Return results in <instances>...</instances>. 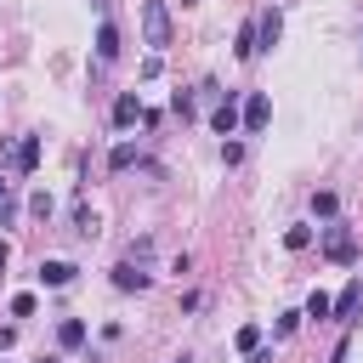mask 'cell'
Returning a JSON list of instances; mask_svg holds the SVG:
<instances>
[{
  "instance_id": "obj_27",
  "label": "cell",
  "mask_w": 363,
  "mask_h": 363,
  "mask_svg": "<svg viewBox=\"0 0 363 363\" xmlns=\"http://www.w3.org/2000/svg\"><path fill=\"white\" fill-rule=\"evenodd\" d=\"M11 340H17V329H0V352H6V346H11Z\"/></svg>"
},
{
  "instance_id": "obj_5",
  "label": "cell",
  "mask_w": 363,
  "mask_h": 363,
  "mask_svg": "<svg viewBox=\"0 0 363 363\" xmlns=\"http://www.w3.org/2000/svg\"><path fill=\"white\" fill-rule=\"evenodd\" d=\"M147 284H153V272L142 261H119L113 267V289H147Z\"/></svg>"
},
{
  "instance_id": "obj_18",
  "label": "cell",
  "mask_w": 363,
  "mask_h": 363,
  "mask_svg": "<svg viewBox=\"0 0 363 363\" xmlns=\"http://www.w3.org/2000/svg\"><path fill=\"white\" fill-rule=\"evenodd\" d=\"M284 244H289V250H306V244H312V227H306V221H295V227L284 233Z\"/></svg>"
},
{
  "instance_id": "obj_28",
  "label": "cell",
  "mask_w": 363,
  "mask_h": 363,
  "mask_svg": "<svg viewBox=\"0 0 363 363\" xmlns=\"http://www.w3.org/2000/svg\"><path fill=\"white\" fill-rule=\"evenodd\" d=\"M6 261H11V250H6V238H0V272H6Z\"/></svg>"
},
{
  "instance_id": "obj_13",
  "label": "cell",
  "mask_w": 363,
  "mask_h": 363,
  "mask_svg": "<svg viewBox=\"0 0 363 363\" xmlns=\"http://www.w3.org/2000/svg\"><path fill=\"white\" fill-rule=\"evenodd\" d=\"M136 159H142V153H136V147H130V142H119V147H113V153H108V164H113V170H130V164H136Z\"/></svg>"
},
{
  "instance_id": "obj_12",
  "label": "cell",
  "mask_w": 363,
  "mask_h": 363,
  "mask_svg": "<svg viewBox=\"0 0 363 363\" xmlns=\"http://www.w3.org/2000/svg\"><path fill=\"white\" fill-rule=\"evenodd\" d=\"M113 57H119V28L102 23V28H96V62H113Z\"/></svg>"
},
{
  "instance_id": "obj_30",
  "label": "cell",
  "mask_w": 363,
  "mask_h": 363,
  "mask_svg": "<svg viewBox=\"0 0 363 363\" xmlns=\"http://www.w3.org/2000/svg\"><path fill=\"white\" fill-rule=\"evenodd\" d=\"M182 6H187V0H182Z\"/></svg>"
},
{
  "instance_id": "obj_29",
  "label": "cell",
  "mask_w": 363,
  "mask_h": 363,
  "mask_svg": "<svg viewBox=\"0 0 363 363\" xmlns=\"http://www.w3.org/2000/svg\"><path fill=\"white\" fill-rule=\"evenodd\" d=\"M176 363H187V357H176Z\"/></svg>"
},
{
  "instance_id": "obj_25",
  "label": "cell",
  "mask_w": 363,
  "mask_h": 363,
  "mask_svg": "<svg viewBox=\"0 0 363 363\" xmlns=\"http://www.w3.org/2000/svg\"><path fill=\"white\" fill-rule=\"evenodd\" d=\"M346 357H352V340L340 335V346H335V357H329V363H346Z\"/></svg>"
},
{
  "instance_id": "obj_9",
  "label": "cell",
  "mask_w": 363,
  "mask_h": 363,
  "mask_svg": "<svg viewBox=\"0 0 363 363\" xmlns=\"http://www.w3.org/2000/svg\"><path fill=\"white\" fill-rule=\"evenodd\" d=\"M357 312H363V284H357V278H352V284H346V289H340V295H335V318H346V323H352V318H357Z\"/></svg>"
},
{
  "instance_id": "obj_14",
  "label": "cell",
  "mask_w": 363,
  "mask_h": 363,
  "mask_svg": "<svg viewBox=\"0 0 363 363\" xmlns=\"http://www.w3.org/2000/svg\"><path fill=\"white\" fill-rule=\"evenodd\" d=\"M301 318H335V301L312 289V301H306V312H301Z\"/></svg>"
},
{
  "instance_id": "obj_17",
  "label": "cell",
  "mask_w": 363,
  "mask_h": 363,
  "mask_svg": "<svg viewBox=\"0 0 363 363\" xmlns=\"http://www.w3.org/2000/svg\"><path fill=\"white\" fill-rule=\"evenodd\" d=\"M74 233H85V238L96 233V216H91V204H74Z\"/></svg>"
},
{
  "instance_id": "obj_24",
  "label": "cell",
  "mask_w": 363,
  "mask_h": 363,
  "mask_svg": "<svg viewBox=\"0 0 363 363\" xmlns=\"http://www.w3.org/2000/svg\"><path fill=\"white\" fill-rule=\"evenodd\" d=\"M28 210H34L40 221H45V216H51V193H34V199H28Z\"/></svg>"
},
{
  "instance_id": "obj_3",
  "label": "cell",
  "mask_w": 363,
  "mask_h": 363,
  "mask_svg": "<svg viewBox=\"0 0 363 363\" xmlns=\"http://www.w3.org/2000/svg\"><path fill=\"white\" fill-rule=\"evenodd\" d=\"M267 119H272V102H267V91H250V96H244V119H238V125L255 136V130H267Z\"/></svg>"
},
{
  "instance_id": "obj_15",
  "label": "cell",
  "mask_w": 363,
  "mask_h": 363,
  "mask_svg": "<svg viewBox=\"0 0 363 363\" xmlns=\"http://www.w3.org/2000/svg\"><path fill=\"white\" fill-rule=\"evenodd\" d=\"M233 346H238V352H255V346H261V323H244V329L233 335Z\"/></svg>"
},
{
  "instance_id": "obj_26",
  "label": "cell",
  "mask_w": 363,
  "mask_h": 363,
  "mask_svg": "<svg viewBox=\"0 0 363 363\" xmlns=\"http://www.w3.org/2000/svg\"><path fill=\"white\" fill-rule=\"evenodd\" d=\"M250 363H272V352H267V346H255V352H250Z\"/></svg>"
},
{
  "instance_id": "obj_11",
  "label": "cell",
  "mask_w": 363,
  "mask_h": 363,
  "mask_svg": "<svg viewBox=\"0 0 363 363\" xmlns=\"http://www.w3.org/2000/svg\"><path fill=\"white\" fill-rule=\"evenodd\" d=\"M57 346H62V352H79V346H85V323H79V318H62V323H57Z\"/></svg>"
},
{
  "instance_id": "obj_21",
  "label": "cell",
  "mask_w": 363,
  "mask_h": 363,
  "mask_svg": "<svg viewBox=\"0 0 363 363\" xmlns=\"http://www.w3.org/2000/svg\"><path fill=\"white\" fill-rule=\"evenodd\" d=\"M176 113H182V119H193V113H199V102H193V91H176Z\"/></svg>"
},
{
  "instance_id": "obj_2",
  "label": "cell",
  "mask_w": 363,
  "mask_h": 363,
  "mask_svg": "<svg viewBox=\"0 0 363 363\" xmlns=\"http://www.w3.org/2000/svg\"><path fill=\"white\" fill-rule=\"evenodd\" d=\"M323 255L346 267V261L357 255V238H352V227H340V221H329V227H323Z\"/></svg>"
},
{
  "instance_id": "obj_7",
  "label": "cell",
  "mask_w": 363,
  "mask_h": 363,
  "mask_svg": "<svg viewBox=\"0 0 363 363\" xmlns=\"http://www.w3.org/2000/svg\"><path fill=\"white\" fill-rule=\"evenodd\" d=\"M74 272H79L74 261H40V284H45V289H68Z\"/></svg>"
},
{
  "instance_id": "obj_6",
  "label": "cell",
  "mask_w": 363,
  "mask_h": 363,
  "mask_svg": "<svg viewBox=\"0 0 363 363\" xmlns=\"http://www.w3.org/2000/svg\"><path fill=\"white\" fill-rule=\"evenodd\" d=\"M6 159H11V170H17V176H28V170L40 164V136H23V142H17Z\"/></svg>"
},
{
  "instance_id": "obj_10",
  "label": "cell",
  "mask_w": 363,
  "mask_h": 363,
  "mask_svg": "<svg viewBox=\"0 0 363 363\" xmlns=\"http://www.w3.org/2000/svg\"><path fill=\"white\" fill-rule=\"evenodd\" d=\"M136 119H142V96H136V91H125V96L113 102V125L125 130V125H136Z\"/></svg>"
},
{
  "instance_id": "obj_22",
  "label": "cell",
  "mask_w": 363,
  "mask_h": 363,
  "mask_svg": "<svg viewBox=\"0 0 363 363\" xmlns=\"http://www.w3.org/2000/svg\"><path fill=\"white\" fill-rule=\"evenodd\" d=\"M11 318H34V295H11Z\"/></svg>"
},
{
  "instance_id": "obj_20",
  "label": "cell",
  "mask_w": 363,
  "mask_h": 363,
  "mask_svg": "<svg viewBox=\"0 0 363 363\" xmlns=\"http://www.w3.org/2000/svg\"><path fill=\"white\" fill-rule=\"evenodd\" d=\"M312 216L329 221V216H335V193H312Z\"/></svg>"
},
{
  "instance_id": "obj_8",
  "label": "cell",
  "mask_w": 363,
  "mask_h": 363,
  "mask_svg": "<svg viewBox=\"0 0 363 363\" xmlns=\"http://www.w3.org/2000/svg\"><path fill=\"white\" fill-rule=\"evenodd\" d=\"M278 34H284V17H278V11H261V23H255V51H272Z\"/></svg>"
},
{
  "instance_id": "obj_16",
  "label": "cell",
  "mask_w": 363,
  "mask_h": 363,
  "mask_svg": "<svg viewBox=\"0 0 363 363\" xmlns=\"http://www.w3.org/2000/svg\"><path fill=\"white\" fill-rule=\"evenodd\" d=\"M233 51H238V57H244V62H250V57H255V23H244V28H238V45H233Z\"/></svg>"
},
{
  "instance_id": "obj_1",
  "label": "cell",
  "mask_w": 363,
  "mask_h": 363,
  "mask_svg": "<svg viewBox=\"0 0 363 363\" xmlns=\"http://www.w3.org/2000/svg\"><path fill=\"white\" fill-rule=\"evenodd\" d=\"M142 34H147L153 51L170 45V6H164V0H142Z\"/></svg>"
},
{
  "instance_id": "obj_23",
  "label": "cell",
  "mask_w": 363,
  "mask_h": 363,
  "mask_svg": "<svg viewBox=\"0 0 363 363\" xmlns=\"http://www.w3.org/2000/svg\"><path fill=\"white\" fill-rule=\"evenodd\" d=\"M295 323H301V312H284V318H278V323H272V335H278V340H284V335H295Z\"/></svg>"
},
{
  "instance_id": "obj_4",
  "label": "cell",
  "mask_w": 363,
  "mask_h": 363,
  "mask_svg": "<svg viewBox=\"0 0 363 363\" xmlns=\"http://www.w3.org/2000/svg\"><path fill=\"white\" fill-rule=\"evenodd\" d=\"M238 119H244V102H238V96L227 91V96L216 102V113H210V125H216L221 136H233V130H238Z\"/></svg>"
},
{
  "instance_id": "obj_19",
  "label": "cell",
  "mask_w": 363,
  "mask_h": 363,
  "mask_svg": "<svg viewBox=\"0 0 363 363\" xmlns=\"http://www.w3.org/2000/svg\"><path fill=\"white\" fill-rule=\"evenodd\" d=\"M17 221V199H11V187L0 182V227H11Z\"/></svg>"
}]
</instances>
